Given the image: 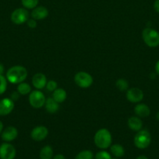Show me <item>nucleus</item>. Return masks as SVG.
I'll use <instances>...</instances> for the list:
<instances>
[{"instance_id":"nucleus-13","label":"nucleus","mask_w":159,"mask_h":159,"mask_svg":"<svg viewBox=\"0 0 159 159\" xmlns=\"http://www.w3.org/2000/svg\"><path fill=\"white\" fill-rule=\"evenodd\" d=\"M32 84L37 89H41L46 86L47 79L42 73H37L33 76Z\"/></svg>"},{"instance_id":"nucleus-24","label":"nucleus","mask_w":159,"mask_h":159,"mask_svg":"<svg viewBox=\"0 0 159 159\" xmlns=\"http://www.w3.org/2000/svg\"><path fill=\"white\" fill-rule=\"evenodd\" d=\"M116 87L120 90V91H126L128 89V87H129V85H128L127 81L123 79H119L116 81Z\"/></svg>"},{"instance_id":"nucleus-33","label":"nucleus","mask_w":159,"mask_h":159,"mask_svg":"<svg viewBox=\"0 0 159 159\" xmlns=\"http://www.w3.org/2000/svg\"><path fill=\"white\" fill-rule=\"evenodd\" d=\"M4 72V66L2 64L0 63V75H2Z\"/></svg>"},{"instance_id":"nucleus-18","label":"nucleus","mask_w":159,"mask_h":159,"mask_svg":"<svg viewBox=\"0 0 159 159\" xmlns=\"http://www.w3.org/2000/svg\"><path fill=\"white\" fill-rule=\"evenodd\" d=\"M66 92L63 89H56L55 91H53L52 98L58 102L60 103L66 99Z\"/></svg>"},{"instance_id":"nucleus-19","label":"nucleus","mask_w":159,"mask_h":159,"mask_svg":"<svg viewBox=\"0 0 159 159\" xmlns=\"http://www.w3.org/2000/svg\"><path fill=\"white\" fill-rule=\"evenodd\" d=\"M110 151L111 153L116 158H121L125 154L124 148L121 144H113V145L111 146Z\"/></svg>"},{"instance_id":"nucleus-25","label":"nucleus","mask_w":159,"mask_h":159,"mask_svg":"<svg viewBox=\"0 0 159 159\" xmlns=\"http://www.w3.org/2000/svg\"><path fill=\"white\" fill-rule=\"evenodd\" d=\"M7 89V79L2 75H0V95L3 94Z\"/></svg>"},{"instance_id":"nucleus-32","label":"nucleus","mask_w":159,"mask_h":159,"mask_svg":"<svg viewBox=\"0 0 159 159\" xmlns=\"http://www.w3.org/2000/svg\"><path fill=\"white\" fill-rule=\"evenodd\" d=\"M53 159H65V158L62 155H60V154H59V155H56L53 158Z\"/></svg>"},{"instance_id":"nucleus-21","label":"nucleus","mask_w":159,"mask_h":159,"mask_svg":"<svg viewBox=\"0 0 159 159\" xmlns=\"http://www.w3.org/2000/svg\"><path fill=\"white\" fill-rule=\"evenodd\" d=\"M31 90V86L29 85V84L26 83V82H20V83H19L18 86H17V92L20 95L28 94V93H30Z\"/></svg>"},{"instance_id":"nucleus-8","label":"nucleus","mask_w":159,"mask_h":159,"mask_svg":"<svg viewBox=\"0 0 159 159\" xmlns=\"http://www.w3.org/2000/svg\"><path fill=\"white\" fill-rule=\"evenodd\" d=\"M16 149L11 144L4 143L0 146V158L14 159L16 157Z\"/></svg>"},{"instance_id":"nucleus-16","label":"nucleus","mask_w":159,"mask_h":159,"mask_svg":"<svg viewBox=\"0 0 159 159\" xmlns=\"http://www.w3.org/2000/svg\"><path fill=\"white\" fill-rule=\"evenodd\" d=\"M128 126L131 130L134 131H139L143 127V123L141 120L137 116H132L128 120Z\"/></svg>"},{"instance_id":"nucleus-6","label":"nucleus","mask_w":159,"mask_h":159,"mask_svg":"<svg viewBox=\"0 0 159 159\" xmlns=\"http://www.w3.org/2000/svg\"><path fill=\"white\" fill-rule=\"evenodd\" d=\"M29 12L26 9L19 8L15 9L11 14V20L13 23L17 25H20L24 23L28 20Z\"/></svg>"},{"instance_id":"nucleus-31","label":"nucleus","mask_w":159,"mask_h":159,"mask_svg":"<svg viewBox=\"0 0 159 159\" xmlns=\"http://www.w3.org/2000/svg\"><path fill=\"white\" fill-rule=\"evenodd\" d=\"M155 71L157 75H159V60L155 64Z\"/></svg>"},{"instance_id":"nucleus-14","label":"nucleus","mask_w":159,"mask_h":159,"mask_svg":"<svg viewBox=\"0 0 159 159\" xmlns=\"http://www.w3.org/2000/svg\"><path fill=\"white\" fill-rule=\"evenodd\" d=\"M48 15V10L47 8L44 7V6H38V7H35L33 11L31 12V16L34 20H44L46 18Z\"/></svg>"},{"instance_id":"nucleus-3","label":"nucleus","mask_w":159,"mask_h":159,"mask_svg":"<svg viewBox=\"0 0 159 159\" xmlns=\"http://www.w3.org/2000/svg\"><path fill=\"white\" fill-rule=\"evenodd\" d=\"M142 37L150 48H156L159 45V33L152 28H145L142 32Z\"/></svg>"},{"instance_id":"nucleus-27","label":"nucleus","mask_w":159,"mask_h":159,"mask_svg":"<svg viewBox=\"0 0 159 159\" xmlns=\"http://www.w3.org/2000/svg\"><path fill=\"white\" fill-rule=\"evenodd\" d=\"M45 87H46L48 91L53 92L56 89V88H57V82H55V81L53 80H50L47 82L46 86Z\"/></svg>"},{"instance_id":"nucleus-22","label":"nucleus","mask_w":159,"mask_h":159,"mask_svg":"<svg viewBox=\"0 0 159 159\" xmlns=\"http://www.w3.org/2000/svg\"><path fill=\"white\" fill-rule=\"evenodd\" d=\"M94 155L90 150H84L76 155L75 159H93Z\"/></svg>"},{"instance_id":"nucleus-20","label":"nucleus","mask_w":159,"mask_h":159,"mask_svg":"<svg viewBox=\"0 0 159 159\" xmlns=\"http://www.w3.org/2000/svg\"><path fill=\"white\" fill-rule=\"evenodd\" d=\"M41 159H52L53 158V150L51 146H45L42 148L40 152Z\"/></svg>"},{"instance_id":"nucleus-34","label":"nucleus","mask_w":159,"mask_h":159,"mask_svg":"<svg viewBox=\"0 0 159 159\" xmlns=\"http://www.w3.org/2000/svg\"><path fill=\"white\" fill-rule=\"evenodd\" d=\"M137 159H148L147 158L146 156H144V155H140L139 157H137Z\"/></svg>"},{"instance_id":"nucleus-1","label":"nucleus","mask_w":159,"mask_h":159,"mask_svg":"<svg viewBox=\"0 0 159 159\" xmlns=\"http://www.w3.org/2000/svg\"><path fill=\"white\" fill-rule=\"evenodd\" d=\"M27 77V71L20 65H17L9 68L6 72V79L13 84L23 82Z\"/></svg>"},{"instance_id":"nucleus-7","label":"nucleus","mask_w":159,"mask_h":159,"mask_svg":"<svg viewBox=\"0 0 159 159\" xmlns=\"http://www.w3.org/2000/svg\"><path fill=\"white\" fill-rule=\"evenodd\" d=\"M45 95L38 90H35L30 93L29 96V102L30 104L34 108L38 109L43 107L45 103Z\"/></svg>"},{"instance_id":"nucleus-12","label":"nucleus","mask_w":159,"mask_h":159,"mask_svg":"<svg viewBox=\"0 0 159 159\" xmlns=\"http://www.w3.org/2000/svg\"><path fill=\"white\" fill-rule=\"evenodd\" d=\"M18 131L14 127H8L2 133V139L6 142H10L17 138Z\"/></svg>"},{"instance_id":"nucleus-17","label":"nucleus","mask_w":159,"mask_h":159,"mask_svg":"<svg viewBox=\"0 0 159 159\" xmlns=\"http://www.w3.org/2000/svg\"><path fill=\"white\" fill-rule=\"evenodd\" d=\"M45 109L49 113H55L59 110V103L53 98H48L45 100Z\"/></svg>"},{"instance_id":"nucleus-9","label":"nucleus","mask_w":159,"mask_h":159,"mask_svg":"<svg viewBox=\"0 0 159 159\" xmlns=\"http://www.w3.org/2000/svg\"><path fill=\"white\" fill-rule=\"evenodd\" d=\"M48 134V130L47 127H44V126H38V127H36L33 129L31 136L34 141H41L45 139Z\"/></svg>"},{"instance_id":"nucleus-28","label":"nucleus","mask_w":159,"mask_h":159,"mask_svg":"<svg viewBox=\"0 0 159 159\" xmlns=\"http://www.w3.org/2000/svg\"><path fill=\"white\" fill-rule=\"evenodd\" d=\"M27 26L30 28H35L37 26V23H36L34 19H31V20H27Z\"/></svg>"},{"instance_id":"nucleus-5","label":"nucleus","mask_w":159,"mask_h":159,"mask_svg":"<svg viewBox=\"0 0 159 159\" xmlns=\"http://www.w3.org/2000/svg\"><path fill=\"white\" fill-rule=\"evenodd\" d=\"M74 81L76 85L80 88H88L93 83V78L85 71H80L76 73L74 77Z\"/></svg>"},{"instance_id":"nucleus-29","label":"nucleus","mask_w":159,"mask_h":159,"mask_svg":"<svg viewBox=\"0 0 159 159\" xmlns=\"http://www.w3.org/2000/svg\"><path fill=\"white\" fill-rule=\"evenodd\" d=\"M20 94L18 93V92H13V93H12V94H11V96H10L11 99H12V101L17 100V99L20 98Z\"/></svg>"},{"instance_id":"nucleus-30","label":"nucleus","mask_w":159,"mask_h":159,"mask_svg":"<svg viewBox=\"0 0 159 159\" xmlns=\"http://www.w3.org/2000/svg\"><path fill=\"white\" fill-rule=\"evenodd\" d=\"M154 9L156 12L159 13V0H155L154 3Z\"/></svg>"},{"instance_id":"nucleus-4","label":"nucleus","mask_w":159,"mask_h":159,"mask_svg":"<svg viewBox=\"0 0 159 159\" xmlns=\"http://www.w3.org/2000/svg\"><path fill=\"white\" fill-rule=\"evenodd\" d=\"M151 142V134L147 130H140L134 137V144L139 149H145Z\"/></svg>"},{"instance_id":"nucleus-23","label":"nucleus","mask_w":159,"mask_h":159,"mask_svg":"<svg viewBox=\"0 0 159 159\" xmlns=\"http://www.w3.org/2000/svg\"><path fill=\"white\" fill-rule=\"evenodd\" d=\"M21 2L26 9H34L38 4V0H21Z\"/></svg>"},{"instance_id":"nucleus-37","label":"nucleus","mask_w":159,"mask_h":159,"mask_svg":"<svg viewBox=\"0 0 159 159\" xmlns=\"http://www.w3.org/2000/svg\"><path fill=\"white\" fill-rule=\"evenodd\" d=\"M112 159H118V158H112Z\"/></svg>"},{"instance_id":"nucleus-10","label":"nucleus","mask_w":159,"mask_h":159,"mask_svg":"<svg viewBox=\"0 0 159 159\" xmlns=\"http://www.w3.org/2000/svg\"><path fill=\"white\" fill-rule=\"evenodd\" d=\"M126 98L131 102H140L143 99V93L138 88H132L127 90Z\"/></svg>"},{"instance_id":"nucleus-2","label":"nucleus","mask_w":159,"mask_h":159,"mask_svg":"<svg viewBox=\"0 0 159 159\" xmlns=\"http://www.w3.org/2000/svg\"><path fill=\"white\" fill-rule=\"evenodd\" d=\"M94 143L101 149H107L112 144V135L107 129H100L94 135Z\"/></svg>"},{"instance_id":"nucleus-15","label":"nucleus","mask_w":159,"mask_h":159,"mask_svg":"<svg viewBox=\"0 0 159 159\" xmlns=\"http://www.w3.org/2000/svg\"><path fill=\"white\" fill-rule=\"evenodd\" d=\"M134 112H135L136 115L138 116L139 117H147L151 113V110L147 106L146 104L143 103H139L134 107Z\"/></svg>"},{"instance_id":"nucleus-11","label":"nucleus","mask_w":159,"mask_h":159,"mask_svg":"<svg viewBox=\"0 0 159 159\" xmlns=\"http://www.w3.org/2000/svg\"><path fill=\"white\" fill-rule=\"evenodd\" d=\"M14 102L11 99L5 98L0 100V116H6L12 111Z\"/></svg>"},{"instance_id":"nucleus-26","label":"nucleus","mask_w":159,"mask_h":159,"mask_svg":"<svg viewBox=\"0 0 159 159\" xmlns=\"http://www.w3.org/2000/svg\"><path fill=\"white\" fill-rule=\"evenodd\" d=\"M95 159H112L111 155L105 151H101L95 155Z\"/></svg>"},{"instance_id":"nucleus-36","label":"nucleus","mask_w":159,"mask_h":159,"mask_svg":"<svg viewBox=\"0 0 159 159\" xmlns=\"http://www.w3.org/2000/svg\"><path fill=\"white\" fill-rule=\"evenodd\" d=\"M156 118H157V120H159V111L157 112V115H156Z\"/></svg>"},{"instance_id":"nucleus-35","label":"nucleus","mask_w":159,"mask_h":159,"mask_svg":"<svg viewBox=\"0 0 159 159\" xmlns=\"http://www.w3.org/2000/svg\"><path fill=\"white\" fill-rule=\"evenodd\" d=\"M2 130H3V124H2V121L0 120V134L2 133Z\"/></svg>"}]
</instances>
